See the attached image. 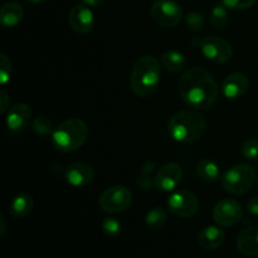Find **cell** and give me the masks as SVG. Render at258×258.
<instances>
[{
    "label": "cell",
    "mask_w": 258,
    "mask_h": 258,
    "mask_svg": "<svg viewBox=\"0 0 258 258\" xmlns=\"http://www.w3.org/2000/svg\"><path fill=\"white\" fill-rule=\"evenodd\" d=\"M178 91L181 100L194 110H208L219 96V88L214 78L202 67L185 71L179 80Z\"/></svg>",
    "instance_id": "6da1fadb"
},
{
    "label": "cell",
    "mask_w": 258,
    "mask_h": 258,
    "mask_svg": "<svg viewBox=\"0 0 258 258\" xmlns=\"http://www.w3.org/2000/svg\"><path fill=\"white\" fill-rule=\"evenodd\" d=\"M161 80L160 62L153 55L138 58L130 75L131 91L139 97H150L156 92Z\"/></svg>",
    "instance_id": "7a4b0ae2"
},
{
    "label": "cell",
    "mask_w": 258,
    "mask_h": 258,
    "mask_svg": "<svg viewBox=\"0 0 258 258\" xmlns=\"http://www.w3.org/2000/svg\"><path fill=\"white\" fill-rule=\"evenodd\" d=\"M207 130L203 116L193 110L180 111L170 118L168 131L171 139L178 143L188 144L202 139Z\"/></svg>",
    "instance_id": "3957f363"
},
{
    "label": "cell",
    "mask_w": 258,
    "mask_h": 258,
    "mask_svg": "<svg viewBox=\"0 0 258 258\" xmlns=\"http://www.w3.org/2000/svg\"><path fill=\"white\" fill-rule=\"evenodd\" d=\"M50 138L55 150L70 154L85 145L88 138V127L81 118H67L58 125Z\"/></svg>",
    "instance_id": "277c9868"
},
{
    "label": "cell",
    "mask_w": 258,
    "mask_h": 258,
    "mask_svg": "<svg viewBox=\"0 0 258 258\" xmlns=\"http://www.w3.org/2000/svg\"><path fill=\"white\" fill-rule=\"evenodd\" d=\"M257 180L256 170L247 164H237L222 175V186L232 196H242L253 188Z\"/></svg>",
    "instance_id": "5b68a950"
},
{
    "label": "cell",
    "mask_w": 258,
    "mask_h": 258,
    "mask_svg": "<svg viewBox=\"0 0 258 258\" xmlns=\"http://www.w3.org/2000/svg\"><path fill=\"white\" fill-rule=\"evenodd\" d=\"M196 47L201 49L202 54L208 60L214 63H226L229 62L233 57V49L232 45L226 39L217 35L212 37H194L191 40Z\"/></svg>",
    "instance_id": "8992f818"
},
{
    "label": "cell",
    "mask_w": 258,
    "mask_h": 258,
    "mask_svg": "<svg viewBox=\"0 0 258 258\" xmlns=\"http://www.w3.org/2000/svg\"><path fill=\"white\" fill-rule=\"evenodd\" d=\"M133 203V193L126 186L115 185L105 189L98 199V206L105 213H121Z\"/></svg>",
    "instance_id": "52a82bcc"
},
{
    "label": "cell",
    "mask_w": 258,
    "mask_h": 258,
    "mask_svg": "<svg viewBox=\"0 0 258 258\" xmlns=\"http://www.w3.org/2000/svg\"><path fill=\"white\" fill-rule=\"evenodd\" d=\"M151 19L163 28H174L183 18V9L174 0H156L150 9Z\"/></svg>",
    "instance_id": "ba28073f"
},
{
    "label": "cell",
    "mask_w": 258,
    "mask_h": 258,
    "mask_svg": "<svg viewBox=\"0 0 258 258\" xmlns=\"http://www.w3.org/2000/svg\"><path fill=\"white\" fill-rule=\"evenodd\" d=\"M168 208L175 217L179 218H190L198 212L199 201L191 191L180 189L169 197Z\"/></svg>",
    "instance_id": "9c48e42d"
},
{
    "label": "cell",
    "mask_w": 258,
    "mask_h": 258,
    "mask_svg": "<svg viewBox=\"0 0 258 258\" xmlns=\"http://www.w3.org/2000/svg\"><path fill=\"white\" fill-rule=\"evenodd\" d=\"M214 222L221 227H231L238 223L243 216L242 206L234 199H222L213 208Z\"/></svg>",
    "instance_id": "30bf717a"
},
{
    "label": "cell",
    "mask_w": 258,
    "mask_h": 258,
    "mask_svg": "<svg viewBox=\"0 0 258 258\" xmlns=\"http://www.w3.org/2000/svg\"><path fill=\"white\" fill-rule=\"evenodd\" d=\"M68 24L77 34H86L91 32L95 25V15L90 7L83 4L75 5L68 14Z\"/></svg>",
    "instance_id": "8fae6325"
},
{
    "label": "cell",
    "mask_w": 258,
    "mask_h": 258,
    "mask_svg": "<svg viewBox=\"0 0 258 258\" xmlns=\"http://www.w3.org/2000/svg\"><path fill=\"white\" fill-rule=\"evenodd\" d=\"M183 179V170L175 163H166L155 175V186L159 190L174 191Z\"/></svg>",
    "instance_id": "7c38bea8"
},
{
    "label": "cell",
    "mask_w": 258,
    "mask_h": 258,
    "mask_svg": "<svg viewBox=\"0 0 258 258\" xmlns=\"http://www.w3.org/2000/svg\"><path fill=\"white\" fill-rule=\"evenodd\" d=\"M64 175L66 180L70 185L80 188V186H86L92 183L93 178H95V171L90 164L83 163V161H76L66 168Z\"/></svg>",
    "instance_id": "4fadbf2b"
},
{
    "label": "cell",
    "mask_w": 258,
    "mask_h": 258,
    "mask_svg": "<svg viewBox=\"0 0 258 258\" xmlns=\"http://www.w3.org/2000/svg\"><path fill=\"white\" fill-rule=\"evenodd\" d=\"M32 108L27 103H15L7 115V126L13 133L24 131L32 121Z\"/></svg>",
    "instance_id": "5bb4252c"
},
{
    "label": "cell",
    "mask_w": 258,
    "mask_h": 258,
    "mask_svg": "<svg viewBox=\"0 0 258 258\" xmlns=\"http://www.w3.org/2000/svg\"><path fill=\"white\" fill-rule=\"evenodd\" d=\"M249 88V81L243 73H232L224 78L222 83V92L228 100H237L247 93Z\"/></svg>",
    "instance_id": "9a60e30c"
},
{
    "label": "cell",
    "mask_w": 258,
    "mask_h": 258,
    "mask_svg": "<svg viewBox=\"0 0 258 258\" xmlns=\"http://www.w3.org/2000/svg\"><path fill=\"white\" fill-rule=\"evenodd\" d=\"M237 248L247 257H258V226L248 227L238 234Z\"/></svg>",
    "instance_id": "2e32d148"
},
{
    "label": "cell",
    "mask_w": 258,
    "mask_h": 258,
    "mask_svg": "<svg viewBox=\"0 0 258 258\" xmlns=\"http://www.w3.org/2000/svg\"><path fill=\"white\" fill-rule=\"evenodd\" d=\"M224 239H226L224 232L216 226L206 227L204 229H202L198 236L199 244L207 251L218 249L224 243Z\"/></svg>",
    "instance_id": "e0dca14e"
},
{
    "label": "cell",
    "mask_w": 258,
    "mask_h": 258,
    "mask_svg": "<svg viewBox=\"0 0 258 258\" xmlns=\"http://www.w3.org/2000/svg\"><path fill=\"white\" fill-rule=\"evenodd\" d=\"M24 10L17 2L5 3L0 10V23L4 28H14L22 22Z\"/></svg>",
    "instance_id": "ac0fdd59"
},
{
    "label": "cell",
    "mask_w": 258,
    "mask_h": 258,
    "mask_svg": "<svg viewBox=\"0 0 258 258\" xmlns=\"http://www.w3.org/2000/svg\"><path fill=\"white\" fill-rule=\"evenodd\" d=\"M33 207H34V201L32 197L29 194H20L15 197L10 203L9 213L13 218H24L33 211Z\"/></svg>",
    "instance_id": "d6986e66"
},
{
    "label": "cell",
    "mask_w": 258,
    "mask_h": 258,
    "mask_svg": "<svg viewBox=\"0 0 258 258\" xmlns=\"http://www.w3.org/2000/svg\"><path fill=\"white\" fill-rule=\"evenodd\" d=\"M197 174L206 183H216L221 178L219 166L211 159H202L197 164Z\"/></svg>",
    "instance_id": "ffe728a7"
},
{
    "label": "cell",
    "mask_w": 258,
    "mask_h": 258,
    "mask_svg": "<svg viewBox=\"0 0 258 258\" xmlns=\"http://www.w3.org/2000/svg\"><path fill=\"white\" fill-rule=\"evenodd\" d=\"M160 62L166 70L174 73L183 71L186 64L185 55L183 53L178 52V50H168V52H164L160 57Z\"/></svg>",
    "instance_id": "44dd1931"
},
{
    "label": "cell",
    "mask_w": 258,
    "mask_h": 258,
    "mask_svg": "<svg viewBox=\"0 0 258 258\" xmlns=\"http://www.w3.org/2000/svg\"><path fill=\"white\" fill-rule=\"evenodd\" d=\"M156 166L155 160H148L141 168L140 174L136 179V185L144 191H150L155 186V178H153V171Z\"/></svg>",
    "instance_id": "7402d4cb"
},
{
    "label": "cell",
    "mask_w": 258,
    "mask_h": 258,
    "mask_svg": "<svg viewBox=\"0 0 258 258\" xmlns=\"http://www.w3.org/2000/svg\"><path fill=\"white\" fill-rule=\"evenodd\" d=\"M166 219H168L166 212L160 207H156V208L149 211V213L146 214L145 222L149 228L153 229V231H158V229H161L165 226Z\"/></svg>",
    "instance_id": "603a6c76"
},
{
    "label": "cell",
    "mask_w": 258,
    "mask_h": 258,
    "mask_svg": "<svg viewBox=\"0 0 258 258\" xmlns=\"http://www.w3.org/2000/svg\"><path fill=\"white\" fill-rule=\"evenodd\" d=\"M211 25L216 30L224 29L228 24V12H227V8L222 5H216V7L212 9L211 12Z\"/></svg>",
    "instance_id": "cb8c5ba5"
},
{
    "label": "cell",
    "mask_w": 258,
    "mask_h": 258,
    "mask_svg": "<svg viewBox=\"0 0 258 258\" xmlns=\"http://www.w3.org/2000/svg\"><path fill=\"white\" fill-rule=\"evenodd\" d=\"M32 128L38 136H42V138L52 136L53 131H54L52 122L45 116H39V117L34 118L32 122Z\"/></svg>",
    "instance_id": "d4e9b609"
},
{
    "label": "cell",
    "mask_w": 258,
    "mask_h": 258,
    "mask_svg": "<svg viewBox=\"0 0 258 258\" xmlns=\"http://www.w3.org/2000/svg\"><path fill=\"white\" fill-rule=\"evenodd\" d=\"M102 231L110 238H116L121 234L122 231V224L115 217H106L102 221Z\"/></svg>",
    "instance_id": "484cf974"
},
{
    "label": "cell",
    "mask_w": 258,
    "mask_h": 258,
    "mask_svg": "<svg viewBox=\"0 0 258 258\" xmlns=\"http://www.w3.org/2000/svg\"><path fill=\"white\" fill-rule=\"evenodd\" d=\"M185 23L191 32H201L204 28V17L198 12H190L186 14Z\"/></svg>",
    "instance_id": "4316f807"
},
{
    "label": "cell",
    "mask_w": 258,
    "mask_h": 258,
    "mask_svg": "<svg viewBox=\"0 0 258 258\" xmlns=\"http://www.w3.org/2000/svg\"><path fill=\"white\" fill-rule=\"evenodd\" d=\"M241 153L244 158L249 160H258V140L248 139L241 146Z\"/></svg>",
    "instance_id": "83f0119b"
},
{
    "label": "cell",
    "mask_w": 258,
    "mask_h": 258,
    "mask_svg": "<svg viewBox=\"0 0 258 258\" xmlns=\"http://www.w3.org/2000/svg\"><path fill=\"white\" fill-rule=\"evenodd\" d=\"M12 76V62L5 54L0 55V82L2 85L8 83Z\"/></svg>",
    "instance_id": "f1b7e54d"
},
{
    "label": "cell",
    "mask_w": 258,
    "mask_h": 258,
    "mask_svg": "<svg viewBox=\"0 0 258 258\" xmlns=\"http://www.w3.org/2000/svg\"><path fill=\"white\" fill-rule=\"evenodd\" d=\"M256 3V0H222V4L226 8L234 10L249 9Z\"/></svg>",
    "instance_id": "f546056e"
},
{
    "label": "cell",
    "mask_w": 258,
    "mask_h": 258,
    "mask_svg": "<svg viewBox=\"0 0 258 258\" xmlns=\"http://www.w3.org/2000/svg\"><path fill=\"white\" fill-rule=\"evenodd\" d=\"M247 209H248L249 214L258 217V197H253L252 199H249L248 203H247Z\"/></svg>",
    "instance_id": "4dcf8cb0"
},
{
    "label": "cell",
    "mask_w": 258,
    "mask_h": 258,
    "mask_svg": "<svg viewBox=\"0 0 258 258\" xmlns=\"http://www.w3.org/2000/svg\"><path fill=\"white\" fill-rule=\"evenodd\" d=\"M8 106H9V96L4 90H2L0 92V112L4 113L9 108Z\"/></svg>",
    "instance_id": "1f68e13d"
},
{
    "label": "cell",
    "mask_w": 258,
    "mask_h": 258,
    "mask_svg": "<svg viewBox=\"0 0 258 258\" xmlns=\"http://www.w3.org/2000/svg\"><path fill=\"white\" fill-rule=\"evenodd\" d=\"M81 4L86 5V7H98V5L103 4L105 0H80Z\"/></svg>",
    "instance_id": "d6a6232c"
},
{
    "label": "cell",
    "mask_w": 258,
    "mask_h": 258,
    "mask_svg": "<svg viewBox=\"0 0 258 258\" xmlns=\"http://www.w3.org/2000/svg\"><path fill=\"white\" fill-rule=\"evenodd\" d=\"M0 222H2V236H4V231H5V222H4V217L0 216Z\"/></svg>",
    "instance_id": "836d02e7"
},
{
    "label": "cell",
    "mask_w": 258,
    "mask_h": 258,
    "mask_svg": "<svg viewBox=\"0 0 258 258\" xmlns=\"http://www.w3.org/2000/svg\"><path fill=\"white\" fill-rule=\"evenodd\" d=\"M30 3H34V4H39V3H44L45 0H28Z\"/></svg>",
    "instance_id": "e575fe53"
},
{
    "label": "cell",
    "mask_w": 258,
    "mask_h": 258,
    "mask_svg": "<svg viewBox=\"0 0 258 258\" xmlns=\"http://www.w3.org/2000/svg\"><path fill=\"white\" fill-rule=\"evenodd\" d=\"M257 183H258V179H257Z\"/></svg>",
    "instance_id": "d590c367"
}]
</instances>
